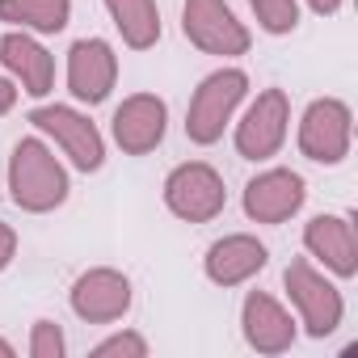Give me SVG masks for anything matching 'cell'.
I'll use <instances>...</instances> for the list:
<instances>
[{
    "instance_id": "6da1fadb",
    "label": "cell",
    "mask_w": 358,
    "mask_h": 358,
    "mask_svg": "<svg viewBox=\"0 0 358 358\" xmlns=\"http://www.w3.org/2000/svg\"><path fill=\"white\" fill-rule=\"evenodd\" d=\"M9 190L22 211H55L68 199V173L43 139H22L9 156Z\"/></svg>"
},
{
    "instance_id": "7a4b0ae2",
    "label": "cell",
    "mask_w": 358,
    "mask_h": 358,
    "mask_svg": "<svg viewBox=\"0 0 358 358\" xmlns=\"http://www.w3.org/2000/svg\"><path fill=\"white\" fill-rule=\"evenodd\" d=\"M249 93V76L241 68H224V72H211L194 97H190V110H186V135L194 143H215L232 118V110L241 106V97Z\"/></svg>"
},
{
    "instance_id": "3957f363",
    "label": "cell",
    "mask_w": 358,
    "mask_h": 358,
    "mask_svg": "<svg viewBox=\"0 0 358 358\" xmlns=\"http://www.w3.org/2000/svg\"><path fill=\"white\" fill-rule=\"evenodd\" d=\"M164 203L177 220H190V224H207L224 211L228 203V190H224V177L203 164V160H190V164H177L164 182Z\"/></svg>"
},
{
    "instance_id": "277c9868",
    "label": "cell",
    "mask_w": 358,
    "mask_h": 358,
    "mask_svg": "<svg viewBox=\"0 0 358 358\" xmlns=\"http://www.w3.org/2000/svg\"><path fill=\"white\" fill-rule=\"evenodd\" d=\"M282 282H287V295H291V303L299 308V316H303V324H308L312 337H329V333L341 324V312H345V308H341V291H337L324 274H316L312 262L295 257V262L287 266Z\"/></svg>"
},
{
    "instance_id": "5b68a950",
    "label": "cell",
    "mask_w": 358,
    "mask_h": 358,
    "mask_svg": "<svg viewBox=\"0 0 358 358\" xmlns=\"http://www.w3.org/2000/svg\"><path fill=\"white\" fill-rule=\"evenodd\" d=\"M182 30L207 55H245L249 51V30L236 22V13L224 0H186Z\"/></svg>"
},
{
    "instance_id": "8992f818",
    "label": "cell",
    "mask_w": 358,
    "mask_h": 358,
    "mask_svg": "<svg viewBox=\"0 0 358 358\" xmlns=\"http://www.w3.org/2000/svg\"><path fill=\"white\" fill-rule=\"evenodd\" d=\"M350 131H354V118H350V106L337 101V97H320L303 110V122H299V152L316 164H337L345 160L350 152Z\"/></svg>"
},
{
    "instance_id": "52a82bcc",
    "label": "cell",
    "mask_w": 358,
    "mask_h": 358,
    "mask_svg": "<svg viewBox=\"0 0 358 358\" xmlns=\"http://www.w3.org/2000/svg\"><path fill=\"white\" fill-rule=\"evenodd\" d=\"M287 122H291V101L282 89H266L257 93V101L245 110L241 127H236V152L245 160H266L282 148L287 139Z\"/></svg>"
},
{
    "instance_id": "ba28073f",
    "label": "cell",
    "mask_w": 358,
    "mask_h": 358,
    "mask_svg": "<svg viewBox=\"0 0 358 358\" xmlns=\"http://www.w3.org/2000/svg\"><path fill=\"white\" fill-rule=\"evenodd\" d=\"M30 122H34L38 131H47V135L72 156L76 169H85V173L101 169V160H106V143H101L97 127H93L85 114H76L72 106H38V110L30 114Z\"/></svg>"
},
{
    "instance_id": "9c48e42d",
    "label": "cell",
    "mask_w": 358,
    "mask_h": 358,
    "mask_svg": "<svg viewBox=\"0 0 358 358\" xmlns=\"http://www.w3.org/2000/svg\"><path fill=\"white\" fill-rule=\"evenodd\" d=\"M303 177L291 169H266L245 186V215L257 224H282L303 207Z\"/></svg>"
},
{
    "instance_id": "30bf717a",
    "label": "cell",
    "mask_w": 358,
    "mask_h": 358,
    "mask_svg": "<svg viewBox=\"0 0 358 358\" xmlns=\"http://www.w3.org/2000/svg\"><path fill=\"white\" fill-rule=\"evenodd\" d=\"M118 80V59H114V47L101 43V38H80L72 43L68 51V89L76 101H106L110 89Z\"/></svg>"
},
{
    "instance_id": "8fae6325",
    "label": "cell",
    "mask_w": 358,
    "mask_h": 358,
    "mask_svg": "<svg viewBox=\"0 0 358 358\" xmlns=\"http://www.w3.org/2000/svg\"><path fill=\"white\" fill-rule=\"evenodd\" d=\"M131 308V282L118 270H89L72 287V312L89 324H110L127 316Z\"/></svg>"
},
{
    "instance_id": "7c38bea8",
    "label": "cell",
    "mask_w": 358,
    "mask_h": 358,
    "mask_svg": "<svg viewBox=\"0 0 358 358\" xmlns=\"http://www.w3.org/2000/svg\"><path fill=\"white\" fill-rule=\"evenodd\" d=\"M164 122H169L164 101L152 93H135L114 110V139L127 156H143L164 139Z\"/></svg>"
},
{
    "instance_id": "4fadbf2b",
    "label": "cell",
    "mask_w": 358,
    "mask_h": 358,
    "mask_svg": "<svg viewBox=\"0 0 358 358\" xmlns=\"http://www.w3.org/2000/svg\"><path fill=\"white\" fill-rule=\"evenodd\" d=\"M303 245L333 274H341V278H354L358 274V236H354V224L345 215H316L303 228Z\"/></svg>"
},
{
    "instance_id": "5bb4252c",
    "label": "cell",
    "mask_w": 358,
    "mask_h": 358,
    "mask_svg": "<svg viewBox=\"0 0 358 358\" xmlns=\"http://www.w3.org/2000/svg\"><path fill=\"white\" fill-rule=\"evenodd\" d=\"M266 257L270 253H266V245L257 236H245V232L224 236V241H215L207 249V278L220 282V287H241L266 266Z\"/></svg>"
},
{
    "instance_id": "9a60e30c",
    "label": "cell",
    "mask_w": 358,
    "mask_h": 358,
    "mask_svg": "<svg viewBox=\"0 0 358 358\" xmlns=\"http://www.w3.org/2000/svg\"><path fill=\"white\" fill-rule=\"evenodd\" d=\"M0 64L22 80V89L30 97H47L51 85H55V59L30 34H9L5 43H0Z\"/></svg>"
},
{
    "instance_id": "2e32d148",
    "label": "cell",
    "mask_w": 358,
    "mask_h": 358,
    "mask_svg": "<svg viewBox=\"0 0 358 358\" xmlns=\"http://www.w3.org/2000/svg\"><path fill=\"white\" fill-rule=\"evenodd\" d=\"M241 324H245L249 345L262 350V354H282V350L295 341V324H291V316H287L266 291H253V295L245 299V316H241Z\"/></svg>"
},
{
    "instance_id": "e0dca14e",
    "label": "cell",
    "mask_w": 358,
    "mask_h": 358,
    "mask_svg": "<svg viewBox=\"0 0 358 358\" xmlns=\"http://www.w3.org/2000/svg\"><path fill=\"white\" fill-rule=\"evenodd\" d=\"M106 9H110V17H114L127 47H135V51L156 47V38H160L156 0H106Z\"/></svg>"
},
{
    "instance_id": "ac0fdd59",
    "label": "cell",
    "mask_w": 358,
    "mask_h": 358,
    "mask_svg": "<svg viewBox=\"0 0 358 358\" xmlns=\"http://www.w3.org/2000/svg\"><path fill=\"white\" fill-rule=\"evenodd\" d=\"M72 17V0H0V22H13L22 30L55 34Z\"/></svg>"
},
{
    "instance_id": "d6986e66",
    "label": "cell",
    "mask_w": 358,
    "mask_h": 358,
    "mask_svg": "<svg viewBox=\"0 0 358 358\" xmlns=\"http://www.w3.org/2000/svg\"><path fill=\"white\" fill-rule=\"evenodd\" d=\"M266 34H291L299 26V5L295 0H249Z\"/></svg>"
},
{
    "instance_id": "ffe728a7",
    "label": "cell",
    "mask_w": 358,
    "mask_h": 358,
    "mask_svg": "<svg viewBox=\"0 0 358 358\" xmlns=\"http://www.w3.org/2000/svg\"><path fill=\"white\" fill-rule=\"evenodd\" d=\"M64 350H68V341H64L59 324L38 320V324H34V337H30V354H34V358H64Z\"/></svg>"
},
{
    "instance_id": "44dd1931",
    "label": "cell",
    "mask_w": 358,
    "mask_h": 358,
    "mask_svg": "<svg viewBox=\"0 0 358 358\" xmlns=\"http://www.w3.org/2000/svg\"><path fill=\"white\" fill-rule=\"evenodd\" d=\"M97 358H114V354H127V358H143L148 354V341L139 337V333H114V337H106L97 350H93Z\"/></svg>"
},
{
    "instance_id": "7402d4cb",
    "label": "cell",
    "mask_w": 358,
    "mask_h": 358,
    "mask_svg": "<svg viewBox=\"0 0 358 358\" xmlns=\"http://www.w3.org/2000/svg\"><path fill=\"white\" fill-rule=\"evenodd\" d=\"M13 253H17V232H13L5 220H0V270L13 262Z\"/></svg>"
},
{
    "instance_id": "603a6c76",
    "label": "cell",
    "mask_w": 358,
    "mask_h": 358,
    "mask_svg": "<svg viewBox=\"0 0 358 358\" xmlns=\"http://www.w3.org/2000/svg\"><path fill=\"white\" fill-rule=\"evenodd\" d=\"M13 101H17V89H13L5 76H0V114H9V110H13Z\"/></svg>"
},
{
    "instance_id": "cb8c5ba5",
    "label": "cell",
    "mask_w": 358,
    "mask_h": 358,
    "mask_svg": "<svg viewBox=\"0 0 358 358\" xmlns=\"http://www.w3.org/2000/svg\"><path fill=\"white\" fill-rule=\"evenodd\" d=\"M312 5V13H320V17H333L337 9H341V0H308Z\"/></svg>"
},
{
    "instance_id": "d4e9b609",
    "label": "cell",
    "mask_w": 358,
    "mask_h": 358,
    "mask_svg": "<svg viewBox=\"0 0 358 358\" xmlns=\"http://www.w3.org/2000/svg\"><path fill=\"white\" fill-rule=\"evenodd\" d=\"M0 358H13V345L9 341H0Z\"/></svg>"
}]
</instances>
